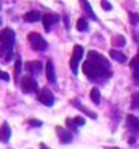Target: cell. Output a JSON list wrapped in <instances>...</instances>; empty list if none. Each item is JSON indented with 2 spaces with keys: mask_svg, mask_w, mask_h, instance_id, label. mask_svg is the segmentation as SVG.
Instances as JSON below:
<instances>
[{
  "mask_svg": "<svg viewBox=\"0 0 139 149\" xmlns=\"http://www.w3.org/2000/svg\"><path fill=\"white\" fill-rule=\"evenodd\" d=\"M82 70H83V74H85V77L93 80V82H101V80H106L108 77H111L110 67L103 66V64L98 62V61L88 59V57H87V61L83 62Z\"/></svg>",
  "mask_w": 139,
  "mask_h": 149,
  "instance_id": "obj_1",
  "label": "cell"
},
{
  "mask_svg": "<svg viewBox=\"0 0 139 149\" xmlns=\"http://www.w3.org/2000/svg\"><path fill=\"white\" fill-rule=\"evenodd\" d=\"M28 43H30V46L35 49V51H39V53H43V51L48 49V43H46V40H44L39 33H36V31H33V33L28 35Z\"/></svg>",
  "mask_w": 139,
  "mask_h": 149,
  "instance_id": "obj_2",
  "label": "cell"
},
{
  "mask_svg": "<svg viewBox=\"0 0 139 149\" xmlns=\"http://www.w3.org/2000/svg\"><path fill=\"white\" fill-rule=\"evenodd\" d=\"M18 85H20V88H22L25 93H35L38 92V82H36L31 75H25L22 80H18Z\"/></svg>",
  "mask_w": 139,
  "mask_h": 149,
  "instance_id": "obj_3",
  "label": "cell"
},
{
  "mask_svg": "<svg viewBox=\"0 0 139 149\" xmlns=\"http://www.w3.org/2000/svg\"><path fill=\"white\" fill-rule=\"evenodd\" d=\"M82 56H83V48L80 44H75L74 46V51H72V56H70V70L74 72V75L77 74V67H79V62L82 61Z\"/></svg>",
  "mask_w": 139,
  "mask_h": 149,
  "instance_id": "obj_4",
  "label": "cell"
},
{
  "mask_svg": "<svg viewBox=\"0 0 139 149\" xmlns=\"http://www.w3.org/2000/svg\"><path fill=\"white\" fill-rule=\"evenodd\" d=\"M38 100L46 107H52L54 105V93H52L48 87L38 88Z\"/></svg>",
  "mask_w": 139,
  "mask_h": 149,
  "instance_id": "obj_5",
  "label": "cell"
},
{
  "mask_svg": "<svg viewBox=\"0 0 139 149\" xmlns=\"http://www.w3.org/2000/svg\"><path fill=\"white\" fill-rule=\"evenodd\" d=\"M41 20H43V26H44V30L49 31L52 25L59 23L61 17H59V15H56V13H44L43 17H41Z\"/></svg>",
  "mask_w": 139,
  "mask_h": 149,
  "instance_id": "obj_6",
  "label": "cell"
},
{
  "mask_svg": "<svg viewBox=\"0 0 139 149\" xmlns=\"http://www.w3.org/2000/svg\"><path fill=\"white\" fill-rule=\"evenodd\" d=\"M13 57V46L12 44H2L0 43V61L10 62Z\"/></svg>",
  "mask_w": 139,
  "mask_h": 149,
  "instance_id": "obj_7",
  "label": "cell"
},
{
  "mask_svg": "<svg viewBox=\"0 0 139 149\" xmlns=\"http://www.w3.org/2000/svg\"><path fill=\"white\" fill-rule=\"evenodd\" d=\"M0 43L2 44H15V33L12 28H5L0 31Z\"/></svg>",
  "mask_w": 139,
  "mask_h": 149,
  "instance_id": "obj_8",
  "label": "cell"
},
{
  "mask_svg": "<svg viewBox=\"0 0 139 149\" xmlns=\"http://www.w3.org/2000/svg\"><path fill=\"white\" fill-rule=\"evenodd\" d=\"M25 69L30 75H36L43 70V62L41 61H30L25 64Z\"/></svg>",
  "mask_w": 139,
  "mask_h": 149,
  "instance_id": "obj_9",
  "label": "cell"
},
{
  "mask_svg": "<svg viewBox=\"0 0 139 149\" xmlns=\"http://www.w3.org/2000/svg\"><path fill=\"white\" fill-rule=\"evenodd\" d=\"M56 133H57V136H59V141H61L62 144H69L70 141H72V133L67 131L65 128L56 126Z\"/></svg>",
  "mask_w": 139,
  "mask_h": 149,
  "instance_id": "obj_10",
  "label": "cell"
},
{
  "mask_svg": "<svg viewBox=\"0 0 139 149\" xmlns=\"http://www.w3.org/2000/svg\"><path fill=\"white\" fill-rule=\"evenodd\" d=\"M10 136H12V128H10L8 123H3V125L0 126V141H2V143H8Z\"/></svg>",
  "mask_w": 139,
  "mask_h": 149,
  "instance_id": "obj_11",
  "label": "cell"
},
{
  "mask_svg": "<svg viewBox=\"0 0 139 149\" xmlns=\"http://www.w3.org/2000/svg\"><path fill=\"white\" fill-rule=\"evenodd\" d=\"M126 125L133 133H138L139 131V120L136 118L134 115H126Z\"/></svg>",
  "mask_w": 139,
  "mask_h": 149,
  "instance_id": "obj_12",
  "label": "cell"
},
{
  "mask_svg": "<svg viewBox=\"0 0 139 149\" xmlns=\"http://www.w3.org/2000/svg\"><path fill=\"white\" fill-rule=\"evenodd\" d=\"M23 20H25L26 23H36V22L41 20V13L36 12V10H30V12H26V13L23 15Z\"/></svg>",
  "mask_w": 139,
  "mask_h": 149,
  "instance_id": "obj_13",
  "label": "cell"
},
{
  "mask_svg": "<svg viewBox=\"0 0 139 149\" xmlns=\"http://www.w3.org/2000/svg\"><path fill=\"white\" fill-rule=\"evenodd\" d=\"M87 57H88V59H93V61H98V62H101L103 66L110 67V61H108V59H106V57L103 56V54L97 53V51H90V53L87 54Z\"/></svg>",
  "mask_w": 139,
  "mask_h": 149,
  "instance_id": "obj_14",
  "label": "cell"
},
{
  "mask_svg": "<svg viewBox=\"0 0 139 149\" xmlns=\"http://www.w3.org/2000/svg\"><path fill=\"white\" fill-rule=\"evenodd\" d=\"M46 79H48V82L56 84V72H54V64H52V61L46 62Z\"/></svg>",
  "mask_w": 139,
  "mask_h": 149,
  "instance_id": "obj_15",
  "label": "cell"
},
{
  "mask_svg": "<svg viewBox=\"0 0 139 149\" xmlns=\"http://www.w3.org/2000/svg\"><path fill=\"white\" fill-rule=\"evenodd\" d=\"M70 103H72V105H74V107H77V108L80 110V111H82L83 115H87L88 118H92V120H97V113H93L92 110L85 108V107H83V105H82V103H80V102H79V100H72V102H70Z\"/></svg>",
  "mask_w": 139,
  "mask_h": 149,
  "instance_id": "obj_16",
  "label": "cell"
},
{
  "mask_svg": "<svg viewBox=\"0 0 139 149\" xmlns=\"http://www.w3.org/2000/svg\"><path fill=\"white\" fill-rule=\"evenodd\" d=\"M79 2H80V5H82V10L87 13V17L90 18V20H97V15L93 13V10H92L88 0H79Z\"/></svg>",
  "mask_w": 139,
  "mask_h": 149,
  "instance_id": "obj_17",
  "label": "cell"
},
{
  "mask_svg": "<svg viewBox=\"0 0 139 149\" xmlns=\"http://www.w3.org/2000/svg\"><path fill=\"white\" fill-rule=\"evenodd\" d=\"M110 57L115 59L116 62H120V64H124V62H126V56H124L121 51H118V49H111V51H110Z\"/></svg>",
  "mask_w": 139,
  "mask_h": 149,
  "instance_id": "obj_18",
  "label": "cell"
},
{
  "mask_svg": "<svg viewBox=\"0 0 139 149\" xmlns=\"http://www.w3.org/2000/svg\"><path fill=\"white\" fill-rule=\"evenodd\" d=\"M90 98H92V102L95 103V105H100L101 103V93H100V90L97 87H93L90 90Z\"/></svg>",
  "mask_w": 139,
  "mask_h": 149,
  "instance_id": "obj_19",
  "label": "cell"
},
{
  "mask_svg": "<svg viewBox=\"0 0 139 149\" xmlns=\"http://www.w3.org/2000/svg\"><path fill=\"white\" fill-rule=\"evenodd\" d=\"M111 44L116 46V48H123V46L126 44V38L123 35H115L113 38H111Z\"/></svg>",
  "mask_w": 139,
  "mask_h": 149,
  "instance_id": "obj_20",
  "label": "cell"
},
{
  "mask_svg": "<svg viewBox=\"0 0 139 149\" xmlns=\"http://www.w3.org/2000/svg\"><path fill=\"white\" fill-rule=\"evenodd\" d=\"M75 28H77L79 31H87L88 30V22H87V18H79L77 23H75Z\"/></svg>",
  "mask_w": 139,
  "mask_h": 149,
  "instance_id": "obj_21",
  "label": "cell"
},
{
  "mask_svg": "<svg viewBox=\"0 0 139 149\" xmlns=\"http://www.w3.org/2000/svg\"><path fill=\"white\" fill-rule=\"evenodd\" d=\"M13 75H15V80H20V75H22V59H17L15 62V70H13Z\"/></svg>",
  "mask_w": 139,
  "mask_h": 149,
  "instance_id": "obj_22",
  "label": "cell"
},
{
  "mask_svg": "<svg viewBox=\"0 0 139 149\" xmlns=\"http://www.w3.org/2000/svg\"><path fill=\"white\" fill-rule=\"evenodd\" d=\"M139 107V93H133V102H131V110H136Z\"/></svg>",
  "mask_w": 139,
  "mask_h": 149,
  "instance_id": "obj_23",
  "label": "cell"
},
{
  "mask_svg": "<svg viewBox=\"0 0 139 149\" xmlns=\"http://www.w3.org/2000/svg\"><path fill=\"white\" fill-rule=\"evenodd\" d=\"M72 121L75 123V126H83L85 125V120L82 116H75V118H72Z\"/></svg>",
  "mask_w": 139,
  "mask_h": 149,
  "instance_id": "obj_24",
  "label": "cell"
},
{
  "mask_svg": "<svg viewBox=\"0 0 139 149\" xmlns=\"http://www.w3.org/2000/svg\"><path fill=\"white\" fill-rule=\"evenodd\" d=\"M129 22H131V25H138L139 15L138 13H129Z\"/></svg>",
  "mask_w": 139,
  "mask_h": 149,
  "instance_id": "obj_25",
  "label": "cell"
},
{
  "mask_svg": "<svg viewBox=\"0 0 139 149\" xmlns=\"http://www.w3.org/2000/svg\"><path fill=\"white\" fill-rule=\"evenodd\" d=\"M65 123H67V128H69V130H74V131L77 130V126L74 125V121H72V118H67V120H65Z\"/></svg>",
  "mask_w": 139,
  "mask_h": 149,
  "instance_id": "obj_26",
  "label": "cell"
},
{
  "mask_svg": "<svg viewBox=\"0 0 139 149\" xmlns=\"http://www.w3.org/2000/svg\"><path fill=\"white\" fill-rule=\"evenodd\" d=\"M0 80H5V82H8V80H10V75L7 74V72H3V70H0Z\"/></svg>",
  "mask_w": 139,
  "mask_h": 149,
  "instance_id": "obj_27",
  "label": "cell"
},
{
  "mask_svg": "<svg viewBox=\"0 0 139 149\" xmlns=\"http://www.w3.org/2000/svg\"><path fill=\"white\" fill-rule=\"evenodd\" d=\"M30 125H31V126H36V128L43 126V123L39 121V120H30Z\"/></svg>",
  "mask_w": 139,
  "mask_h": 149,
  "instance_id": "obj_28",
  "label": "cell"
},
{
  "mask_svg": "<svg viewBox=\"0 0 139 149\" xmlns=\"http://www.w3.org/2000/svg\"><path fill=\"white\" fill-rule=\"evenodd\" d=\"M101 8L106 10V12H110V10H111V5H110L106 0H103V2H101Z\"/></svg>",
  "mask_w": 139,
  "mask_h": 149,
  "instance_id": "obj_29",
  "label": "cell"
},
{
  "mask_svg": "<svg viewBox=\"0 0 139 149\" xmlns=\"http://www.w3.org/2000/svg\"><path fill=\"white\" fill-rule=\"evenodd\" d=\"M39 148H41V149H51V148H48V146L44 144V143H41V144H39Z\"/></svg>",
  "mask_w": 139,
  "mask_h": 149,
  "instance_id": "obj_30",
  "label": "cell"
},
{
  "mask_svg": "<svg viewBox=\"0 0 139 149\" xmlns=\"http://www.w3.org/2000/svg\"><path fill=\"white\" fill-rule=\"evenodd\" d=\"M2 22H3V20H2V17H0V26H2Z\"/></svg>",
  "mask_w": 139,
  "mask_h": 149,
  "instance_id": "obj_31",
  "label": "cell"
}]
</instances>
